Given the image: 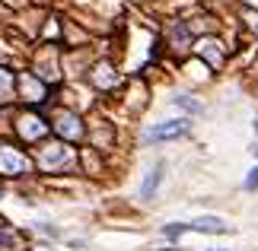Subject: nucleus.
Wrapping results in <instances>:
<instances>
[{"label":"nucleus","mask_w":258,"mask_h":251,"mask_svg":"<svg viewBox=\"0 0 258 251\" xmlns=\"http://www.w3.org/2000/svg\"><path fill=\"white\" fill-rule=\"evenodd\" d=\"M54 130L61 137H67V140H80L83 137V124H80V118H77L74 112H61L54 118Z\"/></svg>","instance_id":"obj_3"},{"label":"nucleus","mask_w":258,"mask_h":251,"mask_svg":"<svg viewBox=\"0 0 258 251\" xmlns=\"http://www.w3.org/2000/svg\"><path fill=\"white\" fill-rule=\"evenodd\" d=\"M0 245H7V248H16V238L10 235V232H4V229H0Z\"/></svg>","instance_id":"obj_14"},{"label":"nucleus","mask_w":258,"mask_h":251,"mask_svg":"<svg viewBox=\"0 0 258 251\" xmlns=\"http://www.w3.org/2000/svg\"><path fill=\"white\" fill-rule=\"evenodd\" d=\"M64 162H67V146H61V143L48 146L45 153H42V165H45V169H51V165H64Z\"/></svg>","instance_id":"obj_5"},{"label":"nucleus","mask_w":258,"mask_h":251,"mask_svg":"<svg viewBox=\"0 0 258 251\" xmlns=\"http://www.w3.org/2000/svg\"><path fill=\"white\" fill-rule=\"evenodd\" d=\"M245 188H249V191L258 188V169H252V172H249V178H245Z\"/></svg>","instance_id":"obj_15"},{"label":"nucleus","mask_w":258,"mask_h":251,"mask_svg":"<svg viewBox=\"0 0 258 251\" xmlns=\"http://www.w3.org/2000/svg\"><path fill=\"white\" fill-rule=\"evenodd\" d=\"M10 93H13V76L0 70V102H10Z\"/></svg>","instance_id":"obj_10"},{"label":"nucleus","mask_w":258,"mask_h":251,"mask_svg":"<svg viewBox=\"0 0 258 251\" xmlns=\"http://www.w3.org/2000/svg\"><path fill=\"white\" fill-rule=\"evenodd\" d=\"M188 229H195V232H226L223 219H217V216H201L195 223H188Z\"/></svg>","instance_id":"obj_6"},{"label":"nucleus","mask_w":258,"mask_h":251,"mask_svg":"<svg viewBox=\"0 0 258 251\" xmlns=\"http://www.w3.org/2000/svg\"><path fill=\"white\" fill-rule=\"evenodd\" d=\"M245 19H252V29H255V32H258V13H255V10H245Z\"/></svg>","instance_id":"obj_16"},{"label":"nucleus","mask_w":258,"mask_h":251,"mask_svg":"<svg viewBox=\"0 0 258 251\" xmlns=\"http://www.w3.org/2000/svg\"><path fill=\"white\" fill-rule=\"evenodd\" d=\"M19 134H23L26 140H38V137L48 134V124L38 115H26V118H19Z\"/></svg>","instance_id":"obj_4"},{"label":"nucleus","mask_w":258,"mask_h":251,"mask_svg":"<svg viewBox=\"0 0 258 251\" xmlns=\"http://www.w3.org/2000/svg\"><path fill=\"white\" fill-rule=\"evenodd\" d=\"M108 73H112L108 67H96V83L99 86H108V83H112V76H108Z\"/></svg>","instance_id":"obj_12"},{"label":"nucleus","mask_w":258,"mask_h":251,"mask_svg":"<svg viewBox=\"0 0 258 251\" xmlns=\"http://www.w3.org/2000/svg\"><path fill=\"white\" fill-rule=\"evenodd\" d=\"M182 232H188V223H172V226H166V235H169V238H178Z\"/></svg>","instance_id":"obj_11"},{"label":"nucleus","mask_w":258,"mask_h":251,"mask_svg":"<svg viewBox=\"0 0 258 251\" xmlns=\"http://www.w3.org/2000/svg\"><path fill=\"white\" fill-rule=\"evenodd\" d=\"M201 54H207V61H211L214 67L223 61V51H220V42H201V48H198Z\"/></svg>","instance_id":"obj_8"},{"label":"nucleus","mask_w":258,"mask_h":251,"mask_svg":"<svg viewBox=\"0 0 258 251\" xmlns=\"http://www.w3.org/2000/svg\"><path fill=\"white\" fill-rule=\"evenodd\" d=\"M188 134V121L185 118H178V121H163L147 130V143H160V140H175V137H185Z\"/></svg>","instance_id":"obj_2"},{"label":"nucleus","mask_w":258,"mask_h":251,"mask_svg":"<svg viewBox=\"0 0 258 251\" xmlns=\"http://www.w3.org/2000/svg\"><path fill=\"white\" fill-rule=\"evenodd\" d=\"M160 178H163V162H160V165H156V169H153V172H150V175H147V182L141 185V197H144V200H150V197H153V191H156V188H160Z\"/></svg>","instance_id":"obj_7"},{"label":"nucleus","mask_w":258,"mask_h":251,"mask_svg":"<svg viewBox=\"0 0 258 251\" xmlns=\"http://www.w3.org/2000/svg\"><path fill=\"white\" fill-rule=\"evenodd\" d=\"M23 93H29V96H32L29 102H42V96H45V86H42V83H35L32 76H23Z\"/></svg>","instance_id":"obj_9"},{"label":"nucleus","mask_w":258,"mask_h":251,"mask_svg":"<svg viewBox=\"0 0 258 251\" xmlns=\"http://www.w3.org/2000/svg\"><path fill=\"white\" fill-rule=\"evenodd\" d=\"M175 105L188 108V112H201V105H198V102H191V99H188V96H178V99H175Z\"/></svg>","instance_id":"obj_13"},{"label":"nucleus","mask_w":258,"mask_h":251,"mask_svg":"<svg viewBox=\"0 0 258 251\" xmlns=\"http://www.w3.org/2000/svg\"><path fill=\"white\" fill-rule=\"evenodd\" d=\"M32 169L29 156H23L13 146H0V175H23Z\"/></svg>","instance_id":"obj_1"}]
</instances>
